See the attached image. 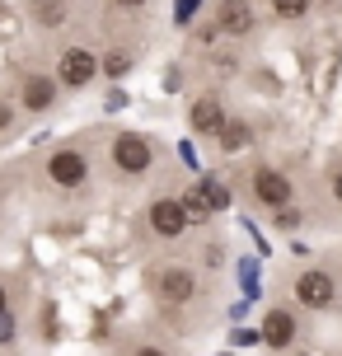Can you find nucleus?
I'll return each mask as SVG.
<instances>
[{"label":"nucleus","mask_w":342,"mask_h":356,"mask_svg":"<svg viewBox=\"0 0 342 356\" xmlns=\"http://www.w3.org/2000/svg\"><path fill=\"white\" fill-rule=\"evenodd\" d=\"M113 164H117L122 174H145V169L155 164V145H150V136H141V131H122V136L113 141Z\"/></svg>","instance_id":"obj_1"},{"label":"nucleus","mask_w":342,"mask_h":356,"mask_svg":"<svg viewBox=\"0 0 342 356\" xmlns=\"http://www.w3.org/2000/svg\"><path fill=\"white\" fill-rule=\"evenodd\" d=\"M99 71H104V61L94 52H85V47H66V52L56 56V80L66 89H85Z\"/></svg>","instance_id":"obj_2"},{"label":"nucleus","mask_w":342,"mask_h":356,"mask_svg":"<svg viewBox=\"0 0 342 356\" xmlns=\"http://www.w3.org/2000/svg\"><path fill=\"white\" fill-rule=\"evenodd\" d=\"M295 300L305 305V309H333L338 305V282L328 277V272H300L295 277Z\"/></svg>","instance_id":"obj_3"},{"label":"nucleus","mask_w":342,"mask_h":356,"mask_svg":"<svg viewBox=\"0 0 342 356\" xmlns=\"http://www.w3.org/2000/svg\"><path fill=\"white\" fill-rule=\"evenodd\" d=\"M155 296L164 305H188L197 296V277L188 272V267H160L155 272Z\"/></svg>","instance_id":"obj_4"},{"label":"nucleus","mask_w":342,"mask_h":356,"mask_svg":"<svg viewBox=\"0 0 342 356\" xmlns=\"http://www.w3.org/2000/svg\"><path fill=\"white\" fill-rule=\"evenodd\" d=\"M150 230L160 234V239H179L193 220H188V211H183V202L179 197H160V202H150Z\"/></svg>","instance_id":"obj_5"},{"label":"nucleus","mask_w":342,"mask_h":356,"mask_svg":"<svg viewBox=\"0 0 342 356\" xmlns=\"http://www.w3.org/2000/svg\"><path fill=\"white\" fill-rule=\"evenodd\" d=\"M291 178L282 174V169H258L253 174V202H263V207H272V211H282V207H291Z\"/></svg>","instance_id":"obj_6"},{"label":"nucleus","mask_w":342,"mask_h":356,"mask_svg":"<svg viewBox=\"0 0 342 356\" xmlns=\"http://www.w3.org/2000/svg\"><path fill=\"white\" fill-rule=\"evenodd\" d=\"M47 178H52L56 188H80V183L90 178L85 150H56L52 160H47Z\"/></svg>","instance_id":"obj_7"},{"label":"nucleus","mask_w":342,"mask_h":356,"mask_svg":"<svg viewBox=\"0 0 342 356\" xmlns=\"http://www.w3.org/2000/svg\"><path fill=\"white\" fill-rule=\"evenodd\" d=\"M188 122H193V131H197V136H220L230 118H225V104L206 94V99H197V104H193V113H188Z\"/></svg>","instance_id":"obj_8"},{"label":"nucleus","mask_w":342,"mask_h":356,"mask_svg":"<svg viewBox=\"0 0 342 356\" xmlns=\"http://www.w3.org/2000/svg\"><path fill=\"white\" fill-rule=\"evenodd\" d=\"M216 29H220V33H230V38L249 33V29H253L249 0H220V5H216Z\"/></svg>","instance_id":"obj_9"},{"label":"nucleus","mask_w":342,"mask_h":356,"mask_svg":"<svg viewBox=\"0 0 342 356\" xmlns=\"http://www.w3.org/2000/svg\"><path fill=\"white\" fill-rule=\"evenodd\" d=\"M263 342L277 347V352H286L291 342H295V314H291V309H268V319H263Z\"/></svg>","instance_id":"obj_10"},{"label":"nucleus","mask_w":342,"mask_h":356,"mask_svg":"<svg viewBox=\"0 0 342 356\" xmlns=\"http://www.w3.org/2000/svg\"><path fill=\"white\" fill-rule=\"evenodd\" d=\"M56 85H61V80H52V75H28L19 99H24V108H28V113H47V108L56 104Z\"/></svg>","instance_id":"obj_11"},{"label":"nucleus","mask_w":342,"mask_h":356,"mask_svg":"<svg viewBox=\"0 0 342 356\" xmlns=\"http://www.w3.org/2000/svg\"><path fill=\"white\" fill-rule=\"evenodd\" d=\"M249 141H253V127L239 122V118H230V122H225V131H220V150H225V155H239Z\"/></svg>","instance_id":"obj_12"},{"label":"nucleus","mask_w":342,"mask_h":356,"mask_svg":"<svg viewBox=\"0 0 342 356\" xmlns=\"http://www.w3.org/2000/svg\"><path fill=\"white\" fill-rule=\"evenodd\" d=\"M179 202H183V211H188V220H193V225H197V220H206V216H216V211H211V202H206V193H202V183H193Z\"/></svg>","instance_id":"obj_13"},{"label":"nucleus","mask_w":342,"mask_h":356,"mask_svg":"<svg viewBox=\"0 0 342 356\" xmlns=\"http://www.w3.org/2000/svg\"><path fill=\"white\" fill-rule=\"evenodd\" d=\"M202 193H206V202H211V211H216V216L230 207V188L216 183V178H202Z\"/></svg>","instance_id":"obj_14"},{"label":"nucleus","mask_w":342,"mask_h":356,"mask_svg":"<svg viewBox=\"0 0 342 356\" xmlns=\"http://www.w3.org/2000/svg\"><path fill=\"white\" fill-rule=\"evenodd\" d=\"M127 71H131V56H127V52H108V56H104V75L122 80Z\"/></svg>","instance_id":"obj_15"},{"label":"nucleus","mask_w":342,"mask_h":356,"mask_svg":"<svg viewBox=\"0 0 342 356\" xmlns=\"http://www.w3.org/2000/svg\"><path fill=\"white\" fill-rule=\"evenodd\" d=\"M272 10L282 19H305L309 15V0H272Z\"/></svg>","instance_id":"obj_16"},{"label":"nucleus","mask_w":342,"mask_h":356,"mask_svg":"<svg viewBox=\"0 0 342 356\" xmlns=\"http://www.w3.org/2000/svg\"><path fill=\"white\" fill-rule=\"evenodd\" d=\"M38 19H42L47 29H56V24H61V5H56V0H38Z\"/></svg>","instance_id":"obj_17"},{"label":"nucleus","mask_w":342,"mask_h":356,"mask_svg":"<svg viewBox=\"0 0 342 356\" xmlns=\"http://www.w3.org/2000/svg\"><path fill=\"white\" fill-rule=\"evenodd\" d=\"M197 5H202V0H174V19H179V24H188V19L197 15Z\"/></svg>","instance_id":"obj_18"},{"label":"nucleus","mask_w":342,"mask_h":356,"mask_svg":"<svg viewBox=\"0 0 342 356\" xmlns=\"http://www.w3.org/2000/svg\"><path fill=\"white\" fill-rule=\"evenodd\" d=\"M277 225H282V230H295V225H300V211H295V207H282V211H277Z\"/></svg>","instance_id":"obj_19"},{"label":"nucleus","mask_w":342,"mask_h":356,"mask_svg":"<svg viewBox=\"0 0 342 356\" xmlns=\"http://www.w3.org/2000/svg\"><path fill=\"white\" fill-rule=\"evenodd\" d=\"M5 342H15V314H10V309L0 314V347H5Z\"/></svg>","instance_id":"obj_20"},{"label":"nucleus","mask_w":342,"mask_h":356,"mask_svg":"<svg viewBox=\"0 0 342 356\" xmlns=\"http://www.w3.org/2000/svg\"><path fill=\"white\" fill-rule=\"evenodd\" d=\"M131 356H164V352H160V347H136Z\"/></svg>","instance_id":"obj_21"},{"label":"nucleus","mask_w":342,"mask_h":356,"mask_svg":"<svg viewBox=\"0 0 342 356\" xmlns=\"http://www.w3.org/2000/svg\"><path fill=\"white\" fill-rule=\"evenodd\" d=\"M10 118H15V113H10V108L0 104V131H5V127H10Z\"/></svg>","instance_id":"obj_22"},{"label":"nucleus","mask_w":342,"mask_h":356,"mask_svg":"<svg viewBox=\"0 0 342 356\" xmlns=\"http://www.w3.org/2000/svg\"><path fill=\"white\" fill-rule=\"evenodd\" d=\"M333 197L342 202V174H333Z\"/></svg>","instance_id":"obj_23"},{"label":"nucleus","mask_w":342,"mask_h":356,"mask_svg":"<svg viewBox=\"0 0 342 356\" xmlns=\"http://www.w3.org/2000/svg\"><path fill=\"white\" fill-rule=\"evenodd\" d=\"M117 5H122V10H141L145 0H117Z\"/></svg>","instance_id":"obj_24"},{"label":"nucleus","mask_w":342,"mask_h":356,"mask_svg":"<svg viewBox=\"0 0 342 356\" xmlns=\"http://www.w3.org/2000/svg\"><path fill=\"white\" fill-rule=\"evenodd\" d=\"M5 309H10V296H5V286H0V314H5Z\"/></svg>","instance_id":"obj_25"},{"label":"nucleus","mask_w":342,"mask_h":356,"mask_svg":"<svg viewBox=\"0 0 342 356\" xmlns=\"http://www.w3.org/2000/svg\"><path fill=\"white\" fill-rule=\"evenodd\" d=\"M295 356H309V352H295Z\"/></svg>","instance_id":"obj_26"},{"label":"nucleus","mask_w":342,"mask_h":356,"mask_svg":"<svg viewBox=\"0 0 342 356\" xmlns=\"http://www.w3.org/2000/svg\"><path fill=\"white\" fill-rule=\"evenodd\" d=\"M328 5H338V0H328Z\"/></svg>","instance_id":"obj_27"},{"label":"nucleus","mask_w":342,"mask_h":356,"mask_svg":"<svg viewBox=\"0 0 342 356\" xmlns=\"http://www.w3.org/2000/svg\"><path fill=\"white\" fill-rule=\"evenodd\" d=\"M220 356H225V352H220Z\"/></svg>","instance_id":"obj_28"}]
</instances>
